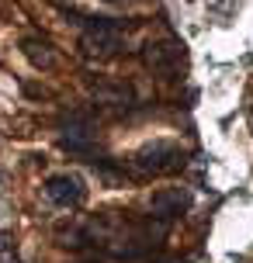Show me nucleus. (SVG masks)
<instances>
[{
    "mask_svg": "<svg viewBox=\"0 0 253 263\" xmlns=\"http://www.w3.org/2000/svg\"><path fill=\"white\" fill-rule=\"evenodd\" d=\"M63 149L69 153H77V156H87L97 163V142H94V128L91 121L80 118V115H73L69 125H63Z\"/></svg>",
    "mask_w": 253,
    "mask_h": 263,
    "instance_id": "39448f33",
    "label": "nucleus"
},
{
    "mask_svg": "<svg viewBox=\"0 0 253 263\" xmlns=\"http://www.w3.org/2000/svg\"><path fill=\"white\" fill-rule=\"evenodd\" d=\"M21 49H25V55H28V63L35 66V69H56V52H52V45L45 39H25L21 42Z\"/></svg>",
    "mask_w": 253,
    "mask_h": 263,
    "instance_id": "0eeeda50",
    "label": "nucleus"
},
{
    "mask_svg": "<svg viewBox=\"0 0 253 263\" xmlns=\"http://www.w3.org/2000/svg\"><path fill=\"white\" fill-rule=\"evenodd\" d=\"M83 52L94 59H111L125 49L121 28L115 21H101V17H83Z\"/></svg>",
    "mask_w": 253,
    "mask_h": 263,
    "instance_id": "f03ea898",
    "label": "nucleus"
},
{
    "mask_svg": "<svg viewBox=\"0 0 253 263\" xmlns=\"http://www.w3.org/2000/svg\"><path fill=\"white\" fill-rule=\"evenodd\" d=\"M107 4H115V7H135V4H142V0H107Z\"/></svg>",
    "mask_w": 253,
    "mask_h": 263,
    "instance_id": "1a4fd4ad",
    "label": "nucleus"
},
{
    "mask_svg": "<svg viewBox=\"0 0 253 263\" xmlns=\"http://www.w3.org/2000/svg\"><path fill=\"white\" fill-rule=\"evenodd\" d=\"M142 59H146L149 69H156V73H167L170 77L173 69L180 66V45L177 42H149L146 45V52H142Z\"/></svg>",
    "mask_w": 253,
    "mask_h": 263,
    "instance_id": "423d86ee",
    "label": "nucleus"
},
{
    "mask_svg": "<svg viewBox=\"0 0 253 263\" xmlns=\"http://www.w3.org/2000/svg\"><path fill=\"white\" fill-rule=\"evenodd\" d=\"M87 87H91V93L101 104H118V101H125V87H111L107 80H87Z\"/></svg>",
    "mask_w": 253,
    "mask_h": 263,
    "instance_id": "6e6552de",
    "label": "nucleus"
},
{
    "mask_svg": "<svg viewBox=\"0 0 253 263\" xmlns=\"http://www.w3.org/2000/svg\"><path fill=\"white\" fill-rule=\"evenodd\" d=\"M45 194L59 208H77V204H83V197H87V187H83V180L77 173H52L45 180Z\"/></svg>",
    "mask_w": 253,
    "mask_h": 263,
    "instance_id": "20e7f679",
    "label": "nucleus"
},
{
    "mask_svg": "<svg viewBox=\"0 0 253 263\" xmlns=\"http://www.w3.org/2000/svg\"><path fill=\"white\" fill-rule=\"evenodd\" d=\"M187 208H191V194H187L184 187H160V191H153V197H149V215L156 222H167V225L173 218H180Z\"/></svg>",
    "mask_w": 253,
    "mask_h": 263,
    "instance_id": "7ed1b4c3",
    "label": "nucleus"
},
{
    "mask_svg": "<svg viewBox=\"0 0 253 263\" xmlns=\"http://www.w3.org/2000/svg\"><path fill=\"white\" fill-rule=\"evenodd\" d=\"M180 166H184V149L173 142H149L129 159V170L135 177H160V173H173Z\"/></svg>",
    "mask_w": 253,
    "mask_h": 263,
    "instance_id": "f257e3e1",
    "label": "nucleus"
}]
</instances>
